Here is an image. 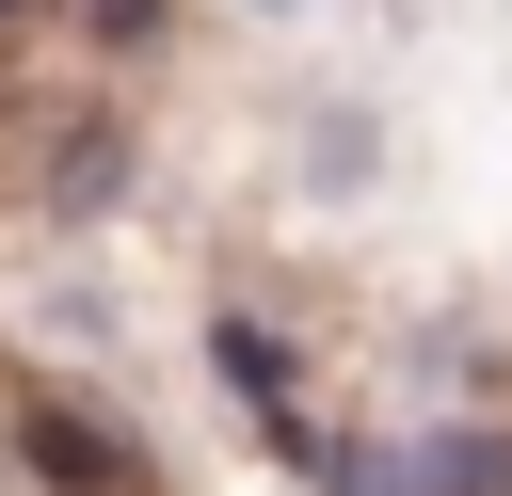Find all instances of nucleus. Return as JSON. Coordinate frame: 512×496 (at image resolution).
<instances>
[{
  "mask_svg": "<svg viewBox=\"0 0 512 496\" xmlns=\"http://www.w3.org/2000/svg\"><path fill=\"white\" fill-rule=\"evenodd\" d=\"M400 496H512V448H480V432H432V448H400Z\"/></svg>",
  "mask_w": 512,
  "mask_h": 496,
  "instance_id": "nucleus-1",
  "label": "nucleus"
},
{
  "mask_svg": "<svg viewBox=\"0 0 512 496\" xmlns=\"http://www.w3.org/2000/svg\"><path fill=\"white\" fill-rule=\"evenodd\" d=\"M32 464H48V480H96V496L128 480V448H112L96 416H32Z\"/></svg>",
  "mask_w": 512,
  "mask_h": 496,
  "instance_id": "nucleus-2",
  "label": "nucleus"
}]
</instances>
